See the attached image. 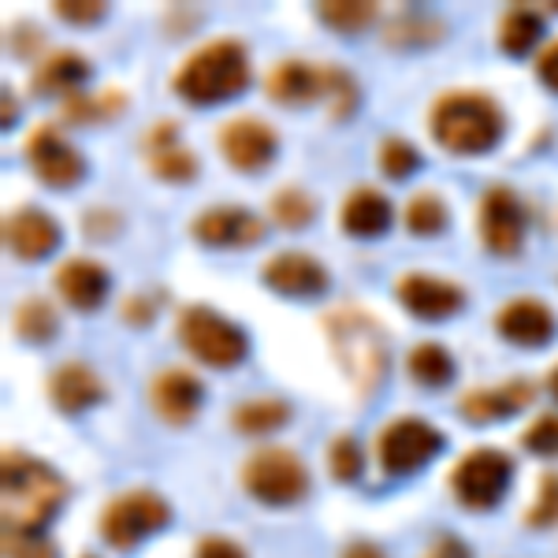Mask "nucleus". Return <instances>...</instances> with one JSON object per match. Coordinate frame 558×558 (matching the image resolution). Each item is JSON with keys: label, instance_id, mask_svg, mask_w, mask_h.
<instances>
[{"label": "nucleus", "instance_id": "46", "mask_svg": "<svg viewBox=\"0 0 558 558\" xmlns=\"http://www.w3.org/2000/svg\"><path fill=\"white\" fill-rule=\"evenodd\" d=\"M123 317L134 320V324H149L153 305H146V299H128V305H123Z\"/></svg>", "mask_w": 558, "mask_h": 558}, {"label": "nucleus", "instance_id": "11", "mask_svg": "<svg viewBox=\"0 0 558 558\" xmlns=\"http://www.w3.org/2000/svg\"><path fill=\"white\" fill-rule=\"evenodd\" d=\"M26 160H31L34 175L45 186H52V191H68V186L83 183L86 175L83 153L71 146L64 134H60V128H52V123H45V128H38L26 138Z\"/></svg>", "mask_w": 558, "mask_h": 558}, {"label": "nucleus", "instance_id": "30", "mask_svg": "<svg viewBox=\"0 0 558 558\" xmlns=\"http://www.w3.org/2000/svg\"><path fill=\"white\" fill-rule=\"evenodd\" d=\"M317 15L336 34H362L365 26L376 23V4H368V0H324L317 4Z\"/></svg>", "mask_w": 558, "mask_h": 558}, {"label": "nucleus", "instance_id": "44", "mask_svg": "<svg viewBox=\"0 0 558 558\" xmlns=\"http://www.w3.org/2000/svg\"><path fill=\"white\" fill-rule=\"evenodd\" d=\"M101 213H105V209H89V216H86V231H89L94 239H108L116 228H120V220H116L112 213H108L105 220H101Z\"/></svg>", "mask_w": 558, "mask_h": 558}, {"label": "nucleus", "instance_id": "38", "mask_svg": "<svg viewBox=\"0 0 558 558\" xmlns=\"http://www.w3.org/2000/svg\"><path fill=\"white\" fill-rule=\"evenodd\" d=\"M521 447L536 458H558V417L555 413L536 417L533 425L525 428V436H521Z\"/></svg>", "mask_w": 558, "mask_h": 558}, {"label": "nucleus", "instance_id": "31", "mask_svg": "<svg viewBox=\"0 0 558 558\" xmlns=\"http://www.w3.org/2000/svg\"><path fill=\"white\" fill-rule=\"evenodd\" d=\"M402 220H407V228L413 231V235H425V239L444 235V228H447V202L439 194H432V191H421V194L410 197Z\"/></svg>", "mask_w": 558, "mask_h": 558}, {"label": "nucleus", "instance_id": "47", "mask_svg": "<svg viewBox=\"0 0 558 558\" xmlns=\"http://www.w3.org/2000/svg\"><path fill=\"white\" fill-rule=\"evenodd\" d=\"M547 387H551V395L558 399V365L551 368V376H547Z\"/></svg>", "mask_w": 558, "mask_h": 558}, {"label": "nucleus", "instance_id": "22", "mask_svg": "<svg viewBox=\"0 0 558 558\" xmlns=\"http://www.w3.org/2000/svg\"><path fill=\"white\" fill-rule=\"evenodd\" d=\"M49 399L52 407L68 417H78V413L94 410L97 402L105 399V380L83 362H68L60 365L57 373L49 376Z\"/></svg>", "mask_w": 558, "mask_h": 558}, {"label": "nucleus", "instance_id": "43", "mask_svg": "<svg viewBox=\"0 0 558 558\" xmlns=\"http://www.w3.org/2000/svg\"><path fill=\"white\" fill-rule=\"evenodd\" d=\"M536 78L544 83L551 94H558V41L547 45L544 52H539V60H536Z\"/></svg>", "mask_w": 558, "mask_h": 558}, {"label": "nucleus", "instance_id": "3", "mask_svg": "<svg viewBox=\"0 0 558 558\" xmlns=\"http://www.w3.org/2000/svg\"><path fill=\"white\" fill-rule=\"evenodd\" d=\"M432 138L454 157H481L499 146L502 108L476 89H454L432 105Z\"/></svg>", "mask_w": 558, "mask_h": 558}, {"label": "nucleus", "instance_id": "26", "mask_svg": "<svg viewBox=\"0 0 558 558\" xmlns=\"http://www.w3.org/2000/svg\"><path fill=\"white\" fill-rule=\"evenodd\" d=\"M291 421V402L283 399H246L231 410V425L242 436H268Z\"/></svg>", "mask_w": 558, "mask_h": 558}, {"label": "nucleus", "instance_id": "10", "mask_svg": "<svg viewBox=\"0 0 558 558\" xmlns=\"http://www.w3.org/2000/svg\"><path fill=\"white\" fill-rule=\"evenodd\" d=\"M476 223H481V242L495 257H514L525 239V209L510 186H488L476 205Z\"/></svg>", "mask_w": 558, "mask_h": 558}, {"label": "nucleus", "instance_id": "42", "mask_svg": "<svg viewBox=\"0 0 558 558\" xmlns=\"http://www.w3.org/2000/svg\"><path fill=\"white\" fill-rule=\"evenodd\" d=\"M421 558H473V555H470V547H465L458 536L444 533V536L432 539V544L425 547V555H421Z\"/></svg>", "mask_w": 558, "mask_h": 558}, {"label": "nucleus", "instance_id": "16", "mask_svg": "<svg viewBox=\"0 0 558 558\" xmlns=\"http://www.w3.org/2000/svg\"><path fill=\"white\" fill-rule=\"evenodd\" d=\"M260 279L283 299H317L328 291V268L317 257L299 254V250H283V254L268 257L260 265Z\"/></svg>", "mask_w": 558, "mask_h": 558}, {"label": "nucleus", "instance_id": "41", "mask_svg": "<svg viewBox=\"0 0 558 558\" xmlns=\"http://www.w3.org/2000/svg\"><path fill=\"white\" fill-rule=\"evenodd\" d=\"M194 558H246V551H242L235 539H228V536H202Z\"/></svg>", "mask_w": 558, "mask_h": 558}, {"label": "nucleus", "instance_id": "1", "mask_svg": "<svg viewBox=\"0 0 558 558\" xmlns=\"http://www.w3.org/2000/svg\"><path fill=\"white\" fill-rule=\"evenodd\" d=\"M324 331H328L331 354H336L339 368L350 380L362 399L380 391L384 376H387V336L384 324L376 317H368L357 305H339L324 317Z\"/></svg>", "mask_w": 558, "mask_h": 558}, {"label": "nucleus", "instance_id": "32", "mask_svg": "<svg viewBox=\"0 0 558 558\" xmlns=\"http://www.w3.org/2000/svg\"><path fill=\"white\" fill-rule=\"evenodd\" d=\"M268 213H272L276 223H283V228L299 231L305 223L317 216V202H313L310 194L302 191V186H283V191L272 194V205H268Z\"/></svg>", "mask_w": 558, "mask_h": 558}, {"label": "nucleus", "instance_id": "23", "mask_svg": "<svg viewBox=\"0 0 558 558\" xmlns=\"http://www.w3.org/2000/svg\"><path fill=\"white\" fill-rule=\"evenodd\" d=\"M89 78V60L75 49H60L52 57H41L31 75V89L38 97H78Z\"/></svg>", "mask_w": 558, "mask_h": 558}, {"label": "nucleus", "instance_id": "17", "mask_svg": "<svg viewBox=\"0 0 558 558\" xmlns=\"http://www.w3.org/2000/svg\"><path fill=\"white\" fill-rule=\"evenodd\" d=\"M395 299L421 320H447L465 305V291L458 283H447V279L410 272L395 283Z\"/></svg>", "mask_w": 558, "mask_h": 558}, {"label": "nucleus", "instance_id": "2", "mask_svg": "<svg viewBox=\"0 0 558 558\" xmlns=\"http://www.w3.org/2000/svg\"><path fill=\"white\" fill-rule=\"evenodd\" d=\"M0 499H4V529H41L57 518L68 499V484L52 465L23 451H4L0 465Z\"/></svg>", "mask_w": 558, "mask_h": 558}, {"label": "nucleus", "instance_id": "9", "mask_svg": "<svg viewBox=\"0 0 558 558\" xmlns=\"http://www.w3.org/2000/svg\"><path fill=\"white\" fill-rule=\"evenodd\" d=\"M444 451V432L425 417H395L376 439V458L387 476H410Z\"/></svg>", "mask_w": 558, "mask_h": 558}, {"label": "nucleus", "instance_id": "4", "mask_svg": "<svg viewBox=\"0 0 558 558\" xmlns=\"http://www.w3.org/2000/svg\"><path fill=\"white\" fill-rule=\"evenodd\" d=\"M250 86V57L235 38H220L202 45L179 64L172 89L186 105L209 108L231 101Z\"/></svg>", "mask_w": 558, "mask_h": 558}, {"label": "nucleus", "instance_id": "37", "mask_svg": "<svg viewBox=\"0 0 558 558\" xmlns=\"http://www.w3.org/2000/svg\"><path fill=\"white\" fill-rule=\"evenodd\" d=\"M417 165H421V157L410 142L387 138L380 146V168H384L387 179H410L413 172H417Z\"/></svg>", "mask_w": 558, "mask_h": 558}, {"label": "nucleus", "instance_id": "20", "mask_svg": "<svg viewBox=\"0 0 558 558\" xmlns=\"http://www.w3.org/2000/svg\"><path fill=\"white\" fill-rule=\"evenodd\" d=\"M4 242L15 257L23 260H41L45 254L60 246V223L41 209H15L4 220Z\"/></svg>", "mask_w": 558, "mask_h": 558}, {"label": "nucleus", "instance_id": "13", "mask_svg": "<svg viewBox=\"0 0 558 558\" xmlns=\"http://www.w3.org/2000/svg\"><path fill=\"white\" fill-rule=\"evenodd\" d=\"M191 235L209 250H242L265 239V220L242 205H213L191 223Z\"/></svg>", "mask_w": 558, "mask_h": 558}, {"label": "nucleus", "instance_id": "19", "mask_svg": "<svg viewBox=\"0 0 558 558\" xmlns=\"http://www.w3.org/2000/svg\"><path fill=\"white\" fill-rule=\"evenodd\" d=\"M536 399L533 384L529 380H510L502 387H473L458 399V413L473 425H495V421H507L510 413L525 410Z\"/></svg>", "mask_w": 558, "mask_h": 558}, {"label": "nucleus", "instance_id": "28", "mask_svg": "<svg viewBox=\"0 0 558 558\" xmlns=\"http://www.w3.org/2000/svg\"><path fill=\"white\" fill-rule=\"evenodd\" d=\"M407 368H410L413 380H417L421 387H432V391L454 380V357H451V350L439 347V343L413 347L410 357H407Z\"/></svg>", "mask_w": 558, "mask_h": 558}, {"label": "nucleus", "instance_id": "5", "mask_svg": "<svg viewBox=\"0 0 558 558\" xmlns=\"http://www.w3.org/2000/svg\"><path fill=\"white\" fill-rule=\"evenodd\" d=\"M179 343L209 368H235L246 362L250 339L235 320L220 317L209 305H186L179 313Z\"/></svg>", "mask_w": 558, "mask_h": 558}, {"label": "nucleus", "instance_id": "18", "mask_svg": "<svg viewBox=\"0 0 558 558\" xmlns=\"http://www.w3.org/2000/svg\"><path fill=\"white\" fill-rule=\"evenodd\" d=\"M495 328H499V336L507 339V343L525 347V350H539L555 339L558 317L539 299H514L499 310Z\"/></svg>", "mask_w": 558, "mask_h": 558}, {"label": "nucleus", "instance_id": "12", "mask_svg": "<svg viewBox=\"0 0 558 558\" xmlns=\"http://www.w3.org/2000/svg\"><path fill=\"white\" fill-rule=\"evenodd\" d=\"M216 146H220L223 160L231 168H239V172H265L276 160L279 138L257 116H235V120H228L216 131Z\"/></svg>", "mask_w": 558, "mask_h": 558}, {"label": "nucleus", "instance_id": "36", "mask_svg": "<svg viewBox=\"0 0 558 558\" xmlns=\"http://www.w3.org/2000/svg\"><path fill=\"white\" fill-rule=\"evenodd\" d=\"M525 525L529 529L558 525V473L539 476V492H536V502L529 507V514H525Z\"/></svg>", "mask_w": 558, "mask_h": 558}, {"label": "nucleus", "instance_id": "21", "mask_svg": "<svg viewBox=\"0 0 558 558\" xmlns=\"http://www.w3.org/2000/svg\"><path fill=\"white\" fill-rule=\"evenodd\" d=\"M146 160L153 175L165 179V183H191L197 175V157L179 142L175 120H160L157 128L146 134Z\"/></svg>", "mask_w": 558, "mask_h": 558}, {"label": "nucleus", "instance_id": "39", "mask_svg": "<svg viewBox=\"0 0 558 558\" xmlns=\"http://www.w3.org/2000/svg\"><path fill=\"white\" fill-rule=\"evenodd\" d=\"M439 23L428 15H407V20L387 26V41L391 45H428L439 38Z\"/></svg>", "mask_w": 558, "mask_h": 558}, {"label": "nucleus", "instance_id": "8", "mask_svg": "<svg viewBox=\"0 0 558 558\" xmlns=\"http://www.w3.org/2000/svg\"><path fill=\"white\" fill-rule=\"evenodd\" d=\"M510 476H514V462L507 454L495 447H473L451 470V492L462 507L481 514V510L499 507L510 488Z\"/></svg>", "mask_w": 558, "mask_h": 558}, {"label": "nucleus", "instance_id": "15", "mask_svg": "<svg viewBox=\"0 0 558 558\" xmlns=\"http://www.w3.org/2000/svg\"><path fill=\"white\" fill-rule=\"evenodd\" d=\"M202 399H205V387L186 368H165V373H157L149 380V407L172 428L191 425L197 413H202Z\"/></svg>", "mask_w": 558, "mask_h": 558}, {"label": "nucleus", "instance_id": "33", "mask_svg": "<svg viewBox=\"0 0 558 558\" xmlns=\"http://www.w3.org/2000/svg\"><path fill=\"white\" fill-rule=\"evenodd\" d=\"M123 112V94L120 89H105V94L89 97V94H78L71 97V101L64 105V116L75 123H105L112 120V116Z\"/></svg>", "mask_w": 558, "mask_h": 558}, {"label": "nucleus", "instance_id": "27", "mask_svg": "<svg viewBox=\"0 0 558 558\" xmlns=\"http://www.w3.org/2000/svg\"><path fill=\"white\" fill-rule=\"evenodd\" d=\"M12 328L23 343H34V347L52 343L57 331H60V313L52 310V302H45V299H23L20 310H15V317H12Z\"/></svg>", "mask_w": 558, "mask_h": 558}, {"label": "nucleus", "instance_id": "7", "mask_svg": "<svg viewBox=\"0 0 558 558\" xmlns=\"http://www.w3.org/2000/svg\"><path fill=\"white\" fill-rule=\"evenodd\" d=\"M168 521H172V507H168L157 492L134 488V492L116 495V499L105 507L101 536L108 547H116V551H131L134 544H142L149 533L165 529Z\"/></svg>", "mask_w": 558, "mask_h": 558}, {"label": "nucleus", "instance_id": "48", "mask_svg": "<svg viewBox=\"0 0 558 558\" xmlns=\"http://www.w3.org/2000/svg\"><path fill=\"white\" fill-rule=\"evenodd\" d=\"M83 558H94V555H83Z\"/></svg>", "mask_w": 558, "mask_h": 558}, {"label": "nucleus", "instance_id": "45", "mask_svg": "<svg viewBox=\"0 0 558 558\" xmlns=\"http://www.w3.org/2000/svg\"><path fill=\"white\" fill-rule=\"evenodd\" d=\"M339 558H387V555H384V547L368 544V539H354V544H347V551Z\"/></svg>", "mask_w": 558, "mask_h": 558}, {"label": "nucleus", "instance_id": "24", "mask_svg": "<svg viewBox=\"0 0 558 558\" xmlns=\"http://www.w3.org/2000/svg\"><path fill=\"white\" fill-rule=\"evenodd\" d=\"M57 291L71 310L94 313L108 294V272L105 265L89 257H71L57 268Z\"/></svg>", "mask_w": 558, "mask_h": 558}, {"label": "nucleus", "instance_id": "25", "mask_svg": "<svg viewBox=\"0 0 558 558\" xmlns=\"http://www.w3.org/2000/svg\"><path fill=\"white\" fill-rule=\"evenodd\" d=\"M391 220H395L391 202L380 191H373V186H357L343 202V209H339V228L350 239H380L391 228Z\"/></svg>", "mask_w": 558, "mask_h": 558}, {"label": "nucleus", "instance_id": "29", "mask_svg": "<svg viewBox=\"0 0 558 558\" xmlns=\"http://www.w3.org/2000/svg\"><path fill=\"white\" fill-rule=\"evenodd\" d=\"M539 34H544V23H539V15L533 8H510L499 23V45L510 57H525L539 41Z\"/></svg>", "mask_w": 558, "mask_h": 558}, {"label": "nucleus", "instance_id": "35", "mask_svg": "<svg viewBox=\"0 0 558 558\" xmlns=\"http://www.w3.org/2000/svg\"><path fill=\"white\" fill-rule=\"evenodd\" d=\"M4 558H57V544L38 529H4Z\"/></svg>", "mask_w": 558, "mask_h": 558}, {"label": "nucleus", "instance_id": "40", "mask_svg": "<svg viewBox=\"0 0 558 558\" xmlns=\"http://www.w3.org/2000/svg\"><path fill=\"white\" fill-rule=\"evenodd\" d=\"M52 12H57L64 23L86 26V23L105 20V12H108V8L101 4V0H57V4H52Z\"/></svg>", "mask_w": 558, "mask_h": 558}, {"label": "nucleus", "instance_id": "6", "mask_svg": "<svg viewBox=\"0 0 558 558\" xmlns=\"http://www.w3.org/2000/svg\"><path fill=\"white\" fill-rule=\"evenodd\" d=\"M242 488L265 507H294L310 495V470L287 447H260L242 462Z\"/></svg>", "mask_w": 558, "mask_h": 558}, {"label": "nucleus", "instance_id": "34", "mask_svg": "<svg viewBox=\"0 0 558 558\" xmlns=\"http://www.w3.org/2000/svg\"><path fill=\"white\" fill-rule=\"evenodd\" d=\"M328 470L339 484H354L365 470V454L354 436H336L328 447Z\"/></svg>", "mask_w": 558, "mask_h": 558}, {"label": "nucleus", "instance_id": "14", "mask_svg": "<svg viewBox=\"0 0 558 558\" xmlns=\"http://www.w3.org/2000/svg\"><path fill=\"white\" fill-rule=\"evenodd\" d=\"M331 78L336 68H317L310 60H279L265 78L268 101L283 108H305L320 97H331Z\"/></svg>", "mask_w": 558, "mask_h": 558}]
</instances>
